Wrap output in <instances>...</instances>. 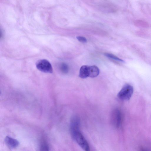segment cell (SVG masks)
I'll use <instances>...</instances> for the list:
<instances>
[{"label":"cell","mask_w":151,"mask_h":151,"mask_svg":"<svg viewBox=\"0 0 151 151\" xmlns=\"http://www.w3.org/2000/svg\"><path fill=\"white\" fill-rule=\"evenodd\" d=\"M70 131L73 138L80 147L85 151L90 150L88 143L79 131V129L70 130Z\"/></svg>","instance_id":"6da1fadb"},{"label":"cell","mask_w":151,"mask_h":151,"mask_svg":"<svg viewBox=\"0 0 151 151\" xmlns=\"http://www.w3.org/2000/svg\"><path fill=\"white\" fill-rule=\"evenodd\" d=\"M76 38L79 42L82 43H86L87 42L86 38L84 37L78 36L76 37Z\"/></svg>","instance_id":"8fae6325"},{"label":"cell","mask_w":151,"mask_h":151,"mask_svg":"<svg viewBox=\"0 0 151 151\" xmlns=\"http://www.w3.org/2000/svg\"><path fill=\"white\" fill-rule=\"evenodd\" d=\"M89 77L94 78L97 77L99 73V70L96 65L89 66Z\"/></svg>","instance_id":"8992f818"},{"label":"cell","mask_w":151,"mask_h":151,"mask_svg":"<svg viewBox=\"0 0 151 151\" xmlns=\"http://www.w3.org/2000/svg\"><path fill=\"white\" fill-rule=\"evenodd\" d=\"M111 116V121L113 124L116 127H119L122 119L120 111L118 109L114 110L113 111Z\"/></svg>","instance_id":"277c9868"},{"label":"cell","mask_w":151,"mask_h":151,"mask_svg":"<svg viewBox=\"0 0 151 151\" xmlns=\"http://www.w3.org/2000/svg\"><path fill=\"white\" fill-rule=\"evenodd\" d=\"M60 69L61 71L65 73H68V65L65 63H62L60 66Z\"/></svg>","instance_id":"9c48e42d"},{"label":"cell","mask_w":151,"mask_h":151,"mask_svg":"<svg viewBox=\"0 0 151 151\" xmlns=\"http://www.w3.org/2000/svg\"><path fill=\"white\" fill-rule=\"evenodd\" d=\"M40 150L47 151L49 150L48 146L47 144L45 142L42 143L40 146Z\"/></svg>","instance_id":"30bf717a"},{"label":"cell","mask_w":151,"mask_h":151,"mask_svg":"<svg viewBox=\"0 0 151 151\" xmlns=\"http://www.w3.org/2000/svg\"><path fill=\"white\" fill-rule=\"evenodd\" d=\"M104 55L105 56H106L108 58H110L115 60L122 63L124 62V60L119 58L117 56L111 53H106L104 54Z\"/></svg>","instance_id":"ba28073f"},{"label":"cell","mask_w":151,"mask_h":151,"mask_svg":"<svg viewBox=\"0 0 151 151\" xmlns=\"http://www.w3.org/2000/svg\"><path fill=\"white\" fill-rule=\"evenodd\" d=\"M133 91V88L132 86L129 84H126L118 93V97L122 100L128 101L131 97Z\"/></svg>","instance_id":"7a4b0ae2"},{"label":"cell","mask_w":151,"mask_h":151,"mask_svg":"<svg viewBox=\"0 0 151 151\" xmlns=\"http://www.w3.org/2000/svg\"><path fill=\"white\" fill-rule=\"evenodd\" d=\"M89 66L83 65L80 69L79 76L82 78H85L89 76Z\"/></svg>","instance_id":"52a82bcc"},{"label":"cell","mask_w":151,"mask_h":151,"mask_svg":"<svg viewBox=\"0 0 151 151\" xmlns=\"http://www.w3.org/2000/svg\"><path fill=\"white\" fill-rule=\"evenodd\" d=\"M37 69L40 71L45 73H52L53 70L50 62L45 59H42L37 61L36 63Z\"/></svg>","instance_id":"3957f363"},{"label":"cell","mask_w":151,"mask_h":151,"mask_svg":"<svg viewBox=\"0 0 151 151\" xmlns=\"http://www.w3.org/2000/svg\"><path fill=\"white\" fill-rule=\"evenodd\" d=\"M5 142L7 145L11 148H15L19 145V141L17 139L9 136H6L5 139Z\"/></svg>","instance_id":"5b68a950"}]
</instances>
